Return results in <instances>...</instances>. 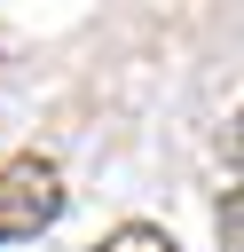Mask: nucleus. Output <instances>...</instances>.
Masks as SVG:
<instances>
[{
  "instance_id": "f257e3e1",
  "label": "nucleus",
  "mask_w": 244,
  "mask_h": 252,
  "mask_svg": "<svg viewBox=\"0 0 244 252\" xmlns=\"http://www.w3.org/2000/svg\"><path fill=\"white\" fill-rule=\"evenodd\" d=\"M63 213V173L47 158H8L0 165V236H39Z\"/></svg>"
},
{
  "instance_id": "f03ea898",
  "label": "nucleus",
  "mask_w": 244,
  "mask_h": 252,
  "mask_svg": "<svg viewBox=\"0 0 244 252\" xmlns=\"http://www.w3.org/2000/svg\"><path fill=\"white\" fill-rule=\"evenodd\" d=\"M94 252H181V244H173L165 228H150V220H126V228H110Z\"/></svg>"
},
{
  "instance_id": "7ed1b4c3",
  "label": "nucleus",
  "mask_w": 244,
  "mask_h": 252,
  "mask_svg": "<svg viewBox=\"0 0 244 252\" xmlns=\"http://www.w3.org/2000/svg\"><path fill=\"white\" fill-rule=\"evenodd\" d=\"M228 150H236V165H244V118H236V134H228Z\"/></svg>"
}]
</instances>
